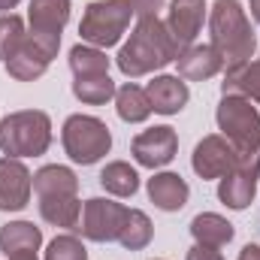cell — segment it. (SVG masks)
I'll return each instance as SVG.
<instances>
[{
    "label": "cell",
    "instance_id": "17",
    "mask_svg": "<svg viewBox=\"0 0 260 260\" xmlns=\"http://www.w3.org/2000/svg\"><path fill=\"white\" fill-rule=\"evenodd\" d=\"M221 67H224V58L212 46H191L179 55V73L185 79H194V82L212 79Z\"/></svg>",
    "mask_w": 260,
    "mask_h": 260
},
{
    "label": "cell",
    "instance_id": "19",
    "mask_svg": "<svg viewBox=\"0 0 260 260\" xmlns=\"http://www.w3.org/2000/svg\"><path fill=\"white\" fill-rule=\"evenodd\" d=\"M40 215L43 221L55 224V227H70L76 230L82 221V203L76 194H52L40 197Z\"/></svg>",
    "mask_w": 260,
    "mask_h": 260
},
{
    "label": "cell",
    "instance_id": "2",
    "mask_svg": "<svg viewBox=\"0 0 260 260\" xmlns=\"http://www.w3.org/2000/svg\"><path fill=\"white\" fill-rule=\"evenodd\" d=\"M212 27V49L224 58L227 70L248 64L254 52V30L239 6V0H218L209 18Z\"/></svg>",
    "mask_w": 260,
    "mask_h": 260
},
{
    "label": "cell",
    "instance_id": "29",
    "mask_svg": "<svg viewBox=\"0 0 260 260\" xmlns=\"http://www.w3.org/2000/svg\"><path fill=\"white\" fill-rule=\"evenodd\" d=\"M46 260H88V251L76 236H58V239H52Z\"/></svg>",
    "mask_w": 260,
    "mask_h": 260
},
{
    "label": "cell",
    "instance_id": "4",
    "mask_svg": "<svg viewBox=\"0 0 260 260\" xmlns=\"http://www.w3.org/2000/svg\"><path fill=\"white\" fill-rule=\"evenodd\" d=\"M130 15H133V3L130 0H97L88 6L79 34L82 40H88L91 46H115L121 40V34L127 30Z\"/></svg>",
    "mask_w": 260,
    "mask_h": 260
},
{
    "label": "cell",
    "instance_id": "5",
    "mask_svg": "<svg viewBox=\"0 0 260 260\" xmlns=\"http://www.w3.org/2000/svg\"><path fill=\"white\" fill-rule=\"evenodd\" d=\"M218 127L224 130V136L236 148V154L260 148V115L248 97L224 94V100L218 106Z\"/></svg>",
    "mask_w": 260,
    "mask_h": 260
},
{
    "label": "cell",
    "instance_id": "34",
    "mask_svg": "<svg viewBox=\"0 0 260 260\" xmlns=\"http://www.w3.org/2000/svg\"><path fill=\"white\" fill-rule=\"evenodd\" d=\"M9 260H37V254H18V257H9Z\"/></svg>",
    "mask_w": 260,
    "mask_h": 260
},
{
    "label": "cell",
    "instance_id": "7",
    "mask_svg": "<svg viewBox=\"0 0 260 260\" xmlns=\"http://www.w3.org/2000/svg\"><path fill=\"white\" fill-rule=\"evenodd\" d=\"M257 176H260V148L236 154V167H233V170L221 179V185H218L221 203L230 206V209H245V206L254 200Z\"/></svg>",
    "mask_w": 260,
    "mask_h": 260
},
{
    "label": "cell",
    "instance_id": "32",
    "mask_svg": "<svg viewBox=\"0 0 260 260\" xmlns=\"http://www.w3.org/2000/svg\"><path fill=\"white\" fill-rule=\"evenodd\" d=\"M251 15H254V21L260 24V0H251Z\"/></svg>",
    "mask_w": 260,
    "mask_h": 260
},
{
    "label": "cell",
    "instance_id": "1",
    "mask_svg": "<svg viewBox=\"0 0 260 260\" xmlns=\"http://www.w3.org/2000/svg\"><path fill=\"white\" fill-rule=\"evenodd\" d=\"M173 58H179V49L167 30V24L157 15H145L139 18L136 30L130 34L124 49L118 52V70L124 76H145L151 70L167 67Z\"/></svg>",
    "mask_w": 260,
    "mask_h": 260
},
{
    "label": "cell",
    "instance_id": "8",
    "mask_svg": "<svg viewBox=\"0 0 260 260\" xmlns=\"http://www.w3.org/2000/svg\"><path fill=\"white\" fill-rule=\"evenodd\" d=\"M58 46H61V37H46V34H27L24 43L18 46V52L6 61L9 76L27 82V79H37L46 73L49 61L58 55Z\"/></svg>",
    "mask_w": 260,
    "mask_h": 260
},
{
    "label": "cell",
    "instance_id": "16",
    "mask_svg": "<svg viewBox=\"0 0 260 260\" xmlns=\"http://www.w3.org/2000/svg\"><path fill=\"white\" fill-rule=\"evenodd\" d=\"M188 185H185V179L182 176H176V173H160V176H154L151 182H148V197H151V203L157 206V209H164V212H179L185 203H188Z\"/></svg>",
    "mask_w": 260,
    "mask_h": 260
},
{
    "label": "cell",
    "instance_id": "11",
    "mask_svg": "<svg viewBox=\"0 0 260 260\" xmlns=\"http://www.w3.org/2000/svg\"><path fill=\"white\" fill-rule=\"evenodd\" d=\"M236 167V148L221 136H206L194 148V173L200 179H224Z\"/></svg>",
    "mask_w": 260,
    "mask_h": 260
},
{
    "label": "cell",
    "instance_id": "18",
    "mask_svg": "<svg viewBox=\"0 0 260 260\" xmlns=\"http://www.w3.org/2000/svg\"><path fill=\"white\" fill-rule=\"evenodd\" d=\"M43 242V233L40 227L27 224V221H15V224H6L0 230V251L6 257H18V254H37Z\"/></svg>",
    "mask_w": 260,
    "mask_h": 260
},
{
    "label": "cell",
    "instance_id": "14",
    "mask_svg": "<svg viewBox=\"0 0 260 260\" xmlns=\"http://www.w3.org/2000/svg\"><path fill=\"white\" fill-rule=\"evenodd\" d=\"M145 94H148L151 109L160 115H176L188 103V85L179 76H157L154 82H148Z\"/></svg>",
    "mask_w": 260,
    "mask_h": 260
},
{
    "label": "cell",
    "instance_id": "27",
    "mask_svg": "<svg viewBox=\"0 0 260 260\" xmlns=\"http://www.w3.org/2000/svg\"><path fill=\"white\" fill-rule=\"evenodd\" d=\"M70 67L76 73V79H85V76H103L109 70V58L97 49H88V46H76L70 52Z\"/></svg>",
    "mask_w": 260,
    "mask_h": 260
},
{
    "label": "cell",
    "instance_id": "24",
    "mask_svg": "<svg viewBox=\"0 0 260 260\" xmlns=\"http://www.w3.org/2000/svg\"><path fill=\"white\" fill-rule=\"evenodd\" d=\"M100 185L115 197H130V194H136V188H139V176H136V170L130 164L115 160V164H109L100 173Z\"/></svg>",
    "mask_w": 260,
    "mask_h": 260
},
{
    "label": "cell",
    "instance_id": "33",
    "mask_svg": "<svg viewBox=\"0 0 260 260\" xmlns=\"http://www.w3.org/2000/svg\"><path fill=\"white\" fill-rule=\"evenodd\" d=\"M18 0H0V12H6V9H12Z\"/></svg>",
    "mask_w": 260,
    "mask_h": 260
},
{
    "label": "cell",
    "instance_id": "15",
    "mask_svg": "<svg viewBox=\"0 0 260 260\" xmlns=\"http://www.w3.org/2000/svg\"><path fill=\"white\" fill-rule=\"evenodd\" d=\"M70 18V0H30V34L61 37Z\"/></svg>",
    "mask_w": 260,
    "mask_h": 260
},
{
    "label": "cell",
    "instance_id": "28",
    "mask_svg": "<svg viewBox=\"0 0 260 260\" xmlns=\"http://www.w3.org/2000/svg\"><path fill=\"white\" fill-rule=\"evenodd\" d=\"M24 37L27 34L18 15H3L0 18V61H9L18 52V46L24 43Z\"/></svg>",
    "mask_w": 260,
    "mask_h": 260
},
{
    "label": "cell",
    "instance_id": "22",
    "mask_svg": "<svg viewBox=\"0 0 260 260\" xmlns=\"http://www.w3.org/2000/svg\"><path fill=\"white\" fill-rule=\"evenodd\" d=\"M221 88H224V94H245L254 103H260V61L227 70V79Z\"/></svg>",
    "mask_w": 260,
    "mask_h": 260
},
{
    "label": "cell",
    "instance_id": "6",
    "mask_svg": "<svg viewBox=\"0 0 260 260\" xmlns=\"http://www.w3.org/2000/svg\"><path fill=\"white\" fill-rule=\"evenodd\" d=\"M64 148L76 164H97L112 148V133L100 118L70 115L64 124Z\"/></svg>",
    "mask_w": 260,
    "mask_h": 260
},
{
    "label": "cell",
    "instance_id": "10",
    "mask_svg": "<svg viewBox=\"0 0 260 260\" xmlns=\"http://www.w3.org/2000/svg\"><path fill=\"white\" fill-rule=\"evenodd\" d=\"M130 151H133L136 164H142V167H151V170H154V167H167V164L176 157V151H179V136H176L173 127L142 130V133L133 139Z\"/></svg>",
    "mask_w": 260,
    "mask_h": 260
},
{
    "label": "cell",
    "instance_id": "26",
    "mask_svg": "<svg viewBox=\"0 0 260 260\" xmlns=\"http://www.w3.org/2000/svg\"><path fill=\"white\" fill-rule=\"evenodd\" d=\"M118 242H121L124 248H130V251H139V248H145V245L151 242V221L145 218V212L127 209V221H124V227H121Z\"/></svg>",
    "mask_w": 260,
    "mask_h": 260
},
{
    "label": "cell",
    "instance_id": "25",
    "mask_svg": "<svg viewBox=\"0 0 260 260\" xmlns=\"http://www.w3.org/2000/svg\"><path fill=\"white\" fill-rule=\"evenodd\" d=\"M73 94L82 100V103H106L109 97H115V82L103 73V76H85V79H76L73 82Z\"/></svg>",
    "mask_w": 260,
    "mask_h": 260
},
{
    "label": "cell",
    "instance_id": "3",
    "mask_svg": "<svg viewBox=\"0 0 260 260\" xmlns=\"http://www.w3.org/2000/svg\"><path fill=\"white\" fill-rule=\"evenodd\" d=\"M52 142L46 112H12L0 121V148L6 157H37Z\"/></svg>",
    "mask_w": 260,
    "mask_h": 260
},
{
    "label": "cell",
    "instance_id": "31",
    "mask_svg": "<svg viewBox=\"0 0 260 260\" xmlns=\"http://www.w3.org/2000/svg\"><path fill=\"white\" fill-rule=\"evenodd\" d=\"M239 260H260V245H245Z\"/></svg>",
    "mask_w": 260,
    "mask_h": 260
},
{
    "label": "cell",
    "instance_id": "13",
    "mask_svg": "<svg viewBox=\"0 0 260 260\" xmlns=\"http://www.w3.org/2000/svg\"><path fill=\"white\" fill-rule=\"evenodd\" d=\"M203 15H206V0H173L170 3V21L167 30L179 49V55L194 43V37L203 27Z\"/></svg>",
    "mask_w": 260,
    "mask_h": 260
},
{
    "label": "cell",
    "instance_id": "21",
    "mask_svg": "<svg viewBox=\"0 0 260 260\" xmlns=\"http://www.w3.org/2000/svg\"><path fill=\"white\" fill-rule=\"evenodd\" d=\"M115 106H118V115L130 121V124H139L151 115V103H148V94L139 88V85H124L115 91Z\"/></svg>",
    "mask_w": 260,
    "mask_h": 260
},
{
    "label": "cell",
    "instance_id": "30",
    "mask_svg": "<svg viewBox=\"0 0 260 260\" xmlns=\"http://www.w3.org/2000/svg\"><path fill=\"white\" fill-rule=\"evenodd\" d=\"M188 260H224L218 254V248H206V245H194L188 251Z\"/></svg>",
    "mask_w": 260,
    "mask_h": 260
},
{
    "label": "cell",
    "instance_id": "12",
    "mask_svg": "<svg viewBox=\"0 0 260 260\" xmlns=\"http://www.w3.org/2000/svg\"><path fill=\"white\" fill-rule=\"evenodd\" d=\"M30 188H34V179L27 167L15 157H3L0 160V209L3 212L24 209L30 200Z\"/></svg>",
    "mask_w": 260,
    "mask_h": 260
},
{
    "label": "cell",
    "instance_id": "20",
    "mask_svg": "<svg viewBox=\"0 0 260 260\" xmlns=\"http://www.w3.org/2000/svg\"><path fill=\"white\" fill-rule=\"evenodd\" d=\"M191 233H194L197 245L221 248V245H227V242L233 239V224H230V221H224L221 215L206 212V215H197L194 221H191Z\"/></svg>",
    "mask_w": 260,
    "mask_h": 260
},
{
    "label": "cell",
    "instance_id": "23",
    "mask_svg": "<svg viewBox=\"0 0 260 260\" xmlns=\"http://www.w3.org/2000/svg\"><path fill=\"white\" fill-rule=\"evenodd\" d=\"M79 182L67 167H43L34 176V191L40 197H52V194H76Z\"/></svg>",
    "mask_w": 260,
    "mask_h": 260
},
{
    "label": "cell",
    "instance_id": "9",
    "mask_svg": "<svg viewBox=\"0 0 260 260\" xmlns=\"http://www.w3.org/2000/svg\"><path fill=\"white\" fill-rule=\"evenodd\" d=\"M127 221V209L121 203H112V200H88L85 209H82V221H79V230L94 239V242H112L121 236V227Z\"/></svg>",
    "mask_w": 260,
    "mask_h": 260
}]
</instances>
